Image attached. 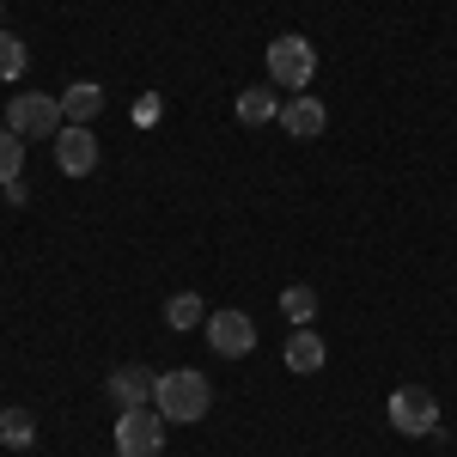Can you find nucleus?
<instances>
[{"label": "nucleus", "instance_id": "ddd939ff", "mask_svg": "<svg viewBox=\"0 0 457 457\" xmlns=\"http://www.w3.org/2000/svg\"><path fill=\"white\" fill-rule=\"evenodd\" d=\"M165 323H171V329H202V323H208L202 293H171V299H165Z\"/></svg>", "mask_w": 457, "mask_h": 457}, {"label": "nucleus", "instance_id": "7ed1b4c3", "mask_svg": "<svg viewBox=\"0 0 457 457\" xmlns=\"http://www.w3.org/2000/svg\"><path fill=\"white\" fill-rule=\"evenodd\" d=\"M385 415L396 433H409V439H433L439 433V396L427 385H396L385 403Z\"/></svg>", "mask_w": 457, "mask_h": 457}, {"label": "nucleus", "instance_id": "9b49d317", "mask_svg": "<svg viewBox=\"0 0 457 457\" xmlns=\"http://www.w3.org/2000/svg\"><path fill=\"white\" fill-rule=\"evenodd\" d=\"M98 110H104V86H98V79H73L68 92H62V116L79 122V129H92Z\"/></svg>", "mask_w": 457, "mask_h": 457}, {"label": "nucleus", "instance_id": "f3484780", "mask_svg": "<svg viewBox=\"0 0 457 457\" xmlns=\"http://www.w3.org/2000/svg\"><path fill=\"white\" fill-rule=\"evenodd\" d=\"M281 312H287V323H293V329H299V323H312V317H317V293L305 281L287 287V293H281Z\"/></svg>", "mask_w": 457, "mask_h": 457}, {"label": "nucleus", "instance_id": "39448f33", "mask_svg": "<svg viewBox=\"0 0 457 457\" xmlns=\"http://www.w3.org/2000/svg\"><path fill=\"white\" fill-rule=\"evenodd\" d=\"M165 415L146 403V409H116V452L122 457H159L165 452Z\"/></svg>", "mask_w": 457, "mask_h": 457}, {"label": "nucleus", "instance_id": "a211bd4d", "mask_svg": "<svg viewBox=\"0 0 457 457\" xmlns=\"http://www.w3.org/2000/svg\"><path fill=\"white\" fill-rule=\"evenodd\" d=\"M0 31H6V6H0Z\"/></svg>", "mask_w": 457, "mask_h": 457}, {"label": "nucleus", "instance_id": "f8f14e48", "mask_svg": "<svg viewBox=\"0 0 457 457\" xmlns=\"http://www.w3.org/2000/svg\"><path fill=\"white\" fill-rule=\"evenodd\" d=\"M238 122H245V129L281 122V98H275L269 86H245V92H238Z\"/></svg>", "mask_w": 457, "mask_h": 457}, {"label": "nucleus", "instance_id": "6e6552de", "mask_svg": "<svg viewBox=\"0 0 457 457\" xmlns=\"http://www.w3.org/2000/svg\"><path fill=\"white\" fill-rule=\"evenodd\" d=\"M281 129L293 135V141H317V135L329 129V110L317 104L312 92H293V98L281 104Z\"/></svg>", "mask_w": 457, "mask_h": 457}, {"label": "nucleus", "instance_id": "0eeeda50", "mask_svg": "<svg viewBox=\"0 0 457 457\" xmlns=\"http://www.w3.org/2000/svg\"><path fill=\"white\" fill-rule=\"evenodd\" d=\"M49 153H55V171H62V177L98 171V135H92V129H79V122H68V129L49 141Z\"/></svg>", "mask_w": 457, "mask_h": 457}, {"label": "nucleus", "instance_id": "1a4fd4ad", "mask_svg": "<svg viewBox=\"0 0 457 457\" xmlns=\"http://www.w3.org/2000/svg\"><path fill=\"white\" fill-rule=\"evenodd\" d=\"M153 385H159V372H146V366H116V372H110V403H116V409H146V403H153Z\"/></svg>", "mask_w": 457, "mask_h": 457}, {"label": "nucleus", "instance_id": "f03ea898", "mask_svg": "<svg viewBox=\"0 0 457 457\" xmlns=\"http://www.w3.org/2000/svg\"><path fill=\"white\" fill-rule=\"evenodd\" d=\"M6 129H12L19 141H55V135L68 129L62 98H49V92H19V98L6 104Z\"/></svg>", "mask_w": 457, "mask_h": 457}, {"label": "nucleus", "instance_id": "f257e3e1", "mask_svg": "<svg viewBox=\"0 0 457 457\" xmlns=\"http://www.w3.org/2000/svg\"><path fill=\"white\" fill-rule=\"evenodd\" d=\"M153 409H159L171 427H189V421H202V415L213 409V385L195 372V366L159 372V385H153Z\"/></svg>", "mask_w": 457, "mask_h": 457}, {"label": "nucleus", "instance_id": "20e7f679", "mask_svg": "<svg viewBox=\"0 0 457 457\" xmlns=\"http://www.w3.org/2000/svg\"><path fill=\"white\" fill-rule=\"evenodd\" d=\"M269 79L275 86H293V92H312V79H317V49H312V37H275L269 43Z\"/></svg>", "mask_w": 457, "mask_h": 457}, {"label": "nucleus", "instance_id": "4468645a", "mask_svg": "<svg viewBox=\"0 0 457 457\" xmlns=\"http://www.w3.org/2000/svg\"><path fill=\"white\" fill-rule=\"evenodd\" d=\"M37 439V421L31 409H0V445H12V452H25Z\"/></svg>", "mask_w": 457, "mask_h": 457}, {"label": "nucleus", "instance_id": "dca6fc26", "mask_svg": "<svg viewBox=\"0 0 457 457\" xmlns=\"http://www.w3.org/2000/svg\"><path fill=\"white\" fill-rule=\"evenodd\" d=\"M25 177V141L0 122V183H19Z\"/></svg>", "mask_w": 457, "mask_h": 457}, {"label": "nucleus", "instance_id": "423d86ee", "mask_svg": "<svg viewBox=\"0 0 457 457\" xmlns=\"http://www.w3.org/2000/svg\"><path fill=\"white\" fill-rule=\"evenodd\" d=\"M202 336H208V348L220 353V360H245V353L256 348V323H250L245 312H213L208 323H202Z\"/></svg>", "mask_w": 457, "mask_h": 457}, {"label": "nucleus", "instance_id": "2eb2a0df", "mask_svg": "<svg viewBox=\"0 0 457 457\" xmlns=\"http://www.w3.org/2000/svg\"><path fill=\"white\" fill-rule=\"evenodd\" d=\"M25 68H31V49H25V37L0 31V79H25Z\"/></svg>", "mask_w": 457, "mask_h": 457}, {"label": "nucleus", "instance_id": "9d476101", "mask_svg": "<svg viewBox=\"0 0 457 457\" xmlns=\"http://www.w3.org/2000/svg\"><path fill=\"white\" fill-rule=\"evenodd\" d=\"M287 372H299V378H312V372H323V360H329V348H323V336H317L312 323H299L293 336H287Z\"/></svg>", "mask_w": 457, "mask_h": 457}]
</instances>
